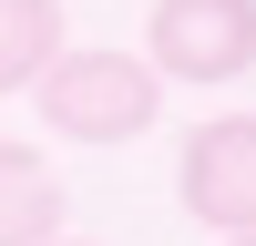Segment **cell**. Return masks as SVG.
I'll return each instance as SVG.
<instances>
[{
  "label": "cell",
  "mask_w": 256,
  "mask_h": 246,
  "mask_svg": "<svg viewBox=\"0 0 256 246\" xmlns=\"http://www.w3.org/2000/svg\"><path fill=\"white\" fill-rule=\"evenodd\" d=\"M144 62L164 82H246L256 72V0H154L144 10Z\"/></svg>",
  "instance_id": "7a4b0ae2"
},
{
  "label": "cell",
  "mask_w": 256,
  "mask_h": 246,
  "mask_svg": "<svg viewBox=\"0 0 256 246\" xmlns=\"http://www.w3.org/2000/svg\"><path fill=\"white\" fill-rule=\"evenodd\" d=\"M62 52V0H0V92H31Z\"/></svg>",
  "instance_id": "5b68a950"
},
{
  "label": "cell",
  "mask_w": 256,
  "mask_h": 246,
  "mask_svg": "<svg viewBox=\"0 0 256 246\" xmlns=\"http://www.w3.org/2000/svg\"><path fill=\"white\" fill-rule=\"evenodd\" d=\"M174 195H184V216L216 226V236L256 226V113H216V123H195V134H184Z\"/></svg>",
  "instance_id": "3957f363"
},
{
  "label": "cell",
  "mask_w": 256,
  "mask_h": 246,
  "mask_svg": "<svg viewBox=\"0 0 256 246\" xmlns=\"http://www.w3.org/2000/svg\"><path fill=\"white\" fill-rule=\"evenodd\" d=\"M62 236V174L31 144H0V246H41Z\"/></svg>",
  "instance_id": "277c9868"
},
{
  "label": "cell",
  "mask_w": 256,
  "mask_h": 246,
  "mask_svg": "<svg viewBox=\"0 0 256 246\" xmlns=\"http://www.w3.org/2000/svg\"><path fill=\"white\" fill-rule=\"evenodd\" d=\"M41 123H52L62 144H144L164 113V72L134 52H72L62 41L52 62H41Z\"/></svg>",
  "instance_id": "6da1fadb"
},
{
  "label": "cell",
  "mask_w": 256,
  "mask_h": 246,
  "mask_svg": "<svg viewBox=\"0 0 256 246\" xmlns=\"http://www.w3.org/2000/svg\"><path fill=\"white\" fill-rule=\"evenodd\" d=\"M41 246H72V236H41Z\"/></svg>",
  "instance_id": "52a82bcc"
},
{
  "label": "cell",
  "mask_w": 256,
  "mask_h": 246,
  "mask_svg": "<svg viewBox=\"0 0 256 246\" xmlns=\"http://www.w3.org/2000/svg\"><path fill=\"white\" fill-rule=\"evenodd\" d=\"M226 246H256V226H236V236H226Z\"/></svg>",
  "instance_id": "8992f818"
}]
</instances>
